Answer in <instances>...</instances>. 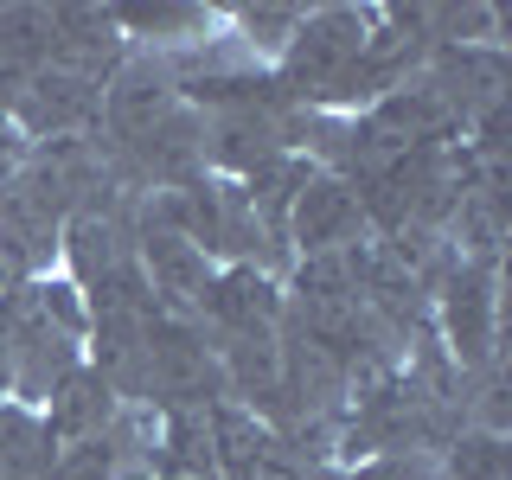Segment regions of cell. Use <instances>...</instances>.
Returning <instances> with one entry per match:
<instances>
[{"label":"cell","instance_id":"6da1fadb","mask_svg":"<svg viewBox=\"0 0 512 480\" xmlns=\"http://www.w3.org/2000/svg\"><path fill=\"white\" fill-rule=\"evenodd\" d=\"M141 263H148V295H160L154 308H199L205 288H212V256L192 250L180 231H167V224H148V237H141Z\"/></svg>","mask_w":512,"mask_h":480},{"label":"cell","instance_id":"277c9868","mask_svg":"<svg viewBox=\"0 0 512 480\" xmlns=\"http://www.w3.org/2000/svg\"><path fill=\"white\" fill-rule=\"evenodd\" d=\"M448 480H506L500 442H461L455 461H448Z\"/></svg>","mask_w":512,"mask_h":480},{"label":"cell","instance_id":"3957f363","mask_svg":"<svg viewBox=\"0 0 512 480\" xmlns=\"http://www.w3.org/2000/svg\"><path fill=\"white\" fill-rule=\"evenodd\" d=\"M442 333L455 346L461 365H480L493 346V276L487 263H461L448 276V295H442Z\"/></svg>","mask_w":512,"mask_h":480},{"label":"cell","instance_id":"7a4b0ae2","mask_svg":"<svg viewBox=\"0 0 512 480\" xmlns=\"http://www.w3.org/2000/svg\"><path fill=\"white\" fill-rule=\"evenodd\" d=\"M365 212H359V192H346L340 180H308L295 192V244L308 256L327 250H359Z\"/></svg>","mask_w":512,"mask_h":480}]
</instances>
